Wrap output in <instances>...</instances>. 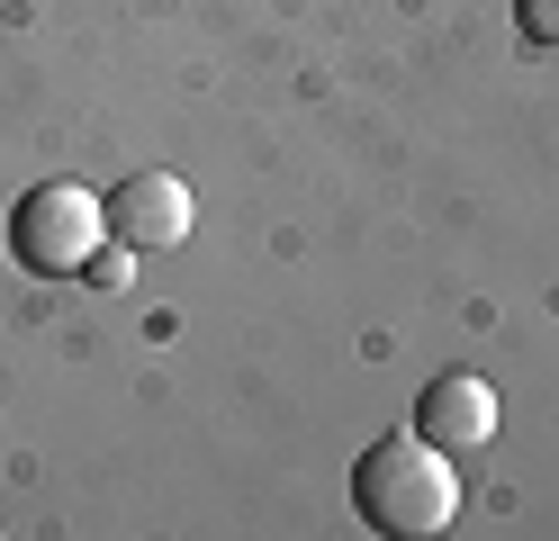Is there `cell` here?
<instances>
[{
	"label": "cell",
	"instance_id": "1",
	"mask_svg": "<svg viewBox=\"0 0 559 541\" xmlns=\"http://www.w3.org/2000/svg\"><path fill=\"white\" fill-rule=\"evenodd\" d=\"M353 505H361V524L389 532V541H433L461 515V469H451V451L425 443V433H389V443H370L353 460Z\"/></svg>",
	"mask_w": 559,
	"mask_h": 541
},
{
	"label": "cell",
	"instance_id": "2",
	"mask_svg": "<svg viewBox=\"0 0 559 541\" xmlns=\"http://www.w3.org/2000/svg\"><path fill=\"white\" fill-rule=\"evenodd\" d=\"M99 235H109V199L82 190V180H37V190L10 208V252H19V271H37V280L91 271Z\"/></svg>",
	"mask_w": 559,
	"mask_h": 541
},
{
	"label": "cell",
	"instance_id": "3",
	"mask_svg": "<svg viewBox=\"0 0 559 541\" xmlns=\"http://www.w3.org/2000/svg\"><path fill=\"white\" fill-rule=\"evenodd\" d=\"M109 235L135 252H171L190 235V180L181 172H127L109 190Z\"/></svg>",
	"mask_w": 559,
	"mask_h": 541
},
{
	"label": "cell",
	"instance_id": "4",
	"mask_svg": "<svg viewBox=\"0 0 559 541\" xmlns=\"http://www.w3.org/2000/svg\"><path fill=\"white\" fill-rule=\"evenodd\" d=\"M415 433L442 451H478V443H497V379H478V371H442L425 388V407H415Z\"/></svg>",
	"mask_w": 559,
	"mask_h": 541
},
{
	"label": "cell",
	"instance_id": "5",
	"mask_svg": "<svg viewBox=\"0 0 559 541\" xmlns=\"http://www.w3.org/2000/svg\"><path fill=\"white\" fill-rule=\"evenodd\" d=\"M514 19H523L533 46H559V0H514Z\"/></svg>",
	"mask_w": 559,
	"mask_h": 541
},
{
	"label": "cell",
	"instance_id": "6",
	"mask_svg": "<svg viewBox=\"0 0 559 541\" xmlns=\"http://www.w3.org/2000/svg\"><path fill=\"white\" fill-rule=\"evenodd\" d=\"M127 252H135V244H109V252H91V280H99V289H118V280H127Z\"/></svg>",
	"mask_w": 559,
	"mask_h": 541
}]
</instances>
